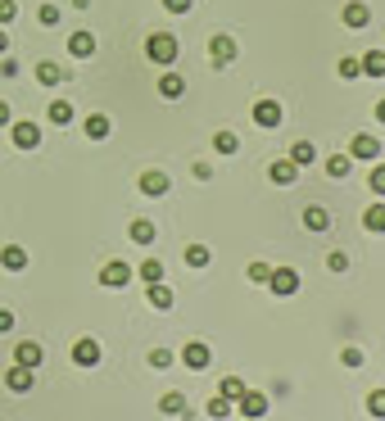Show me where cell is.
<instances>
[{
  "label": "cell",
  "instance_id": "24",
  "mask_svg": "<svg viewBox=\"0 0 385 421\" xmlns=\"http://www.w3.org/2000/svg\"><path fill=\"white\" fill-rule=\"evenodd\" d=\"M145 290H150V308H159V313H168V308L177 304V294H172L164 281H159V286H145Z\"/></svg>",
  "mask_w": 385,
  "mask_h": 421
},
{
  "label": "cell",
  "instance_id": "45",
  "mask_svg": "<svg viewBox=\"0 0 385 421\" xmlns=\"http://www.w3.org/2000/svg\"><path fill=\"white\" fill-rule=\"evenodd\" d=\"M5 331H14V313H9V308H0V336H5Z\"/></svg>",
  "mask_w": 385,
  "mask_h": 421
},
{
  "label": "cell",
  "instance_id": "9",
  "mask_svg": "<svg viewBox=\"0 0 385 421\" xmlns=\"http://www.w3.org/2000/svg\"><path fill=\"white\" fill-rule=\"evenodd\" d=\"M73 363H78V367H95V363H100V340L82 336L78 344H73Z\"/></svg>",
  "mask_w": 385,
  "mask_h": 421
},
{
  "label": "cell",
  "instance_id": "29",
  "mask_svg": "<svg viewBox=\"0 0 385 421\" xmlns=\"http://www.w3.org/2000/svg\"><path fill=\"white\" fill-rule=\"evenodd\" d=\"M313 159H317V150H313L308 141H295V145H290V164H295V168H308Z\"/></svg>",
  "mask_w": 385,
  "mask_h": 421
},
{
  "label": "cell",
  "instance_id": "43",
  "mask_svg": "<svg viewBox=\"0 0 385 421\" xmlns=\"http://www.w3.org/2000/svg\"><path fill=\"white\" fill-rule=\"evenodd\" d=\"M340 363H344V367H363V349H354V344H349V349L340 353Z\"/></svg>",
  "mask_w": 385,
  "mask_h": 421
},
{
  "label": "cell",
  "instance_id": "32",
  "mask_svg": "<svg viewBox=\"0 0 385 421\" xmlns=\"http://www.w3.org/2000/svg\"><path fill=\"white\" fill-rule=\"evenodd\" d=\"M218 394H222V399H241V394H245V380L241 376H227V380H222V385H218Z\"/></svg>",
  "mask_w": 385,
  "mask_h": 421
},
{
  "label": "cell",
  "instance_id": "10",
  "mask_svg": "<svg viewBox=\"0 0 385 421\" xmlns=\"http://www.w3.org/2000/svg\"><path fill=\"white\" fill-rule=\"evenodd\" d=\"M5 385L14 390V394H28V390L36 385V371H32V367H19V363H14V367L5 371Z\"/></svg>",
  "mask_w": 385,
  "mask_h": 421
},
{
  "label": "cell",
  "instance_id": "46",
  "mask_svg": "<svg viewBox=\"0 0 385 421\" xmlns=\"http://www.w3.org/2000/svg\"><path fill=\"white\" fill-rule=\"evenodd\" d=\"M5 50H9V32L0 28V55H5Z\"/></svg>",
  "mask_w": 385,
  "mask_h": 421
},
{
  "label": "cell",
  "instance_id": "19",
  "mask_svg": "<svg viewBox=\"0 0 385 421\" xmlns=\"http://www.w3.org/2000/svg\"><path fill=\"white\" fill-rule=\"evenodd\" d=\"M136 186H141V195H168V177H164V172H141V181H136Z\"/></svg>",
  "mask_w": 385,
  "mask_h": 421
},
{
  "label": "cell",
  "instance_id": "14",
  "mask_svg": "<svg viewBox=\"0 0 385 421\" xmlns=\"http://www.w3.org/2000/svg\"><path fill=\"white\" fill-rule=\"evenodd\" d=\"M36 82H41V86H59V82H68V68H59L55 59H41V64H36Z\"/></svg>",
  "mask_w": 385,
  "mask_h": 421
},
{
  "label": "cell",
  "instance_id": "27",
  "mask_svg": "<svg viewBox=\"0 0 385 421\" xmlns=\"http://www.w3.org/2000/svg\"><path fill=\"white\" fill-rule=\"evenodd\" d=\"M358 64H363L367 78H385V50H367L363 59H358Z\"/></svg>",
  "mask_w": 385,
  "mask_h": 421
},
{
  "label": "cell",
  "instance_id": "48",
  "mask_svg": "<svg viewBox=\"0 0 385 421\" xmlns=\"http://www.w3.org/2000/svg\"><path fill=\"white\" fill-rule=\"evenodd\" d=\"M376 122H385V100H376Z\"/></svg>",
  "mask_w": 385,
  "mask_h": 421
},
{
  "label": "cell",
  "instance_id": "39",
  "mask_svg": "<svg viewBox=\"0 0 385 421\" xmlns=\"http://www.w3.org/2000/svg\"><path fill=\"white\" fill-rule=\"evenodd\" d=\"M327 267H331V272H349V254H340V250L327 254Z\"/></svg>",
  "mask_w": 385,
  "mask_h": 421
},
{
  "label": "cell",
  "instance_id": "4",
  "mask_svg": "<svg viewBox=\"0 0 385 421\" xmlns=\"http://www.w3.org/2000/svg\"><path fill=\"white\" fill-rule=\"evenodd\" d=\"M268 286H272V294H281V299H290V294L300 290V272H295V267H272Z\"/></svg>",
  "mask_w": 385,
  "mask_h": 421
},
{
  "label": "cell",
  "instance_id": "33",
  "mask_svg": "<svg viewBox=\"0 0 385 421\" xmlns=\"http://www.w3.org/2000/svg\"><path fill=\"white\" fill-rule=\"evenodd\" d=\"M213 150H218V154H236V150H241L236 132H218V136H213Z\"/></svg>",
  "mask_w": 385,
  "mask_h": 421
},
{
  "label": "cell",
  "instance_id": "42",
  "mask_svg": "<svg viewBox=\"0 0 385 421\" xmlns=\"http://www.w3.org/2000/svg\"><path fill=\"white\" fill-rule=\"evenodd\" d=\"M36 18H41L46 28H55V23H59V9H55V5H41V9H36Z\"/></svg>",
  "mask_w": 385,
  "mask_h": 421
},
{
  "label": "cell",
  "instance_id": "3",
  "mask_svg": "<svg viewBox=\"0 0 385 421\" xmlns=\"http://www.w3.org/2000/svg\"><path fill=\"white\" fill-rule=\"evenodd\" d=\"M209 59H213V68H227L231 59H236V41L227 32H213L209 36Z\"/></svg>",
  "mask_w": 385,
  "mask_h": 421
},
{
  "label": "cell",
  "instance_id": "13",
  "mask_svg": "<svg viewBox=\"0 0 385 421\" xmlns=\"http://www.w3.org/2000/svg\"><path fill=\"white\" fill-rule=\"evenodd\" d=\"M340 18H344V28H354V32H358V28H367V23H371V9L363 5V0H349Z\"/></svg>",
  "mask_w": 385,
  "mask_h": 421
},
{
  "label": "cell",
  "instance_id": "8",
  "mask_svg": "<svg viewBox=\"0 0 385 421\" xmlns=\"http://www.w3.org/2000/svg\"><path fill=\"white\" fill-rule=\"evenodd\" d=\"M236 403H241L245 421H263V412H268V394H258V390H245Z\"/></svg>",
  "mask_w": 385,
  "mask_h": 421
},
{
  "label": "cell",
  "instance_id": "28",
  "mask_svg": "<svg viewBox=\"0 0 385 421\" xmlns=\"http://www.w3.org/2000/svg\"><path fill=\"white\" fill-rule=\"evenodd\" d=\"M109 132H114V122H109L105 114H91V118H86V136H91V141H105Z\"/></svg>",
  "mask_w": 385,
  "mask_h": 421
},
{
  "label": "cell",
  "instance_id": "36",
  "mask_svg": "<svg viewBox=\"0 0 385 421\" xmlns=\"http://www.w3.org/2000/svg\"><path fill=\"white\" fill-rule=\"evenodd\" d=\"M335 73H340L344 82H354V78H363V64H358V59H340V64H335Z\"/></svg>",
  "mask_w": 385,
  "mask_h": 421
},
{
  "label": "cell",
  "instance_id": "26",
  "mask_svg": "<svg viewBox=\"0 0 385 421\" xmlns=\"http://www.w3.org/2000/svg\"><path fill=\"white\" fill-rule=\"evenodd\" d=\"M136 277H141L145 286H159V281H164V263H159V258H145V263L136 267Z\"/></svg>",
  "mask_w": 385,
  "mask_h": 421
},
{
  "label": "cell",
  "instance_id": "40",
  "mask_svg": "<svg viewBox=\"0 0 385 421\" xmlns=\"http://www.w3.org/2000/svg\"><path fill=\"white\" fill-rule=\"evenodd\" d=\"M371 191H376V195H385V164H376V168H371Z\"/></svg>",
  "mask_w": 385,
  "mask_h": 421
},
{
  "label": "cell",
  "instance_id": "34",
  "mask_svg": "<svg viewBox=\"0 0 385 421\" xmlns=\"http://www.w3.org/2000/svg\"><path fill=\"white\" fill-rule=\"evenodd\" d=\"M209 417L213 421H222V417H231V399H222V394H213V399H209V407H204Z\"/></svg>",
  "mask_w": 385,
  "mask_h": 421
},
{
  "label": "cell",
  "instance_id": "30",
  "mask_svg": "<svg viewBox=\"0 0 385 421\" xmlns=\"http://www.w3.org/2000/svg\"><path fill=\"white\" fill-rule=\"evenodd\" d=\"M349 164H354L349 154H331L327 159V177H349Z\"/></svg>",
  "mask_w": 385,
  "mask_h": 421
},
{
  "label": "cell",
  "instance_id": "5",
  "mask_svg": "<svg viewBox=\"0 0 385 421\" xmlns=\"http://www.w3.org/2000/svg\"><path fill=\"white\" fill-rule=\"evenodd\" d=\"M349 159H363V164H371V159H381V141L371 132H358L349 141Z\"/></svg>",
  "mask_w": 385,
  "mask_h": 421
},
{
  "label": "cell",
  "instance_id": "23",
  "mask_svg": "<svg viewBox=\"0 0 385 421\" xmlns=\"http://www.w3.org/2000/svg\"><path fill=\"white\" fill-rule=\"evenodd\" d=\"M0 263H5V272H23V267H28V250L5 245V250H0Z\"/></svg>",
  "mask_w": 385,
  "mask_h": 421
},
{
  "label": "cell",
  "instance_id": "44",
  "mask_svg": "<svg viewBox=\"0 0 385 421\" xmlns=\"http://www.w3.org/2000/svg\"><path fill=\"white\" fill-rule=\"evenodd\" d=\"M191 5H195V0H164L168 14H191Z\"/></svg>",
  "mask_w": 385,
  "mask_h": 421
},
{
  "label": "cell",
  "instance_id": "25",
  "mask_svg": "<svg viewBox=\"0 0 385 421\" xmlns=\"http://www.w3.org/2000/svg\"><path fill=\"white\" fill-rule=\"evenodd\" d=\"M363 227L376 231V236H385V204H367L363 208Z\"/></svg>",
  "mask_w": 385,
  "mask_h": 421
},
{
  "label": "cell",
  "instance_id": "2",
  "mask_svg": "<svg viewBox=\"0 0 385 421\" xmlns=\"http://www.w3.org/2000/svg\"><path fill=\"white\" fill-rule=\"evenodd\" d=\"M250 118H254V127H263V132H277V127H281V118H285V109H281L277 100H258Z\"/></svg>",
  "mask_w": 385,
  "mask_h": 421
},
{
  "label": "cell",
  "instance_id": "22",
  "mask_svg": "<svg viewBox=\"0 0 385 421\" xmlns=\"http://www.w3.org/2000/svg\"><path fill=\"white\" fill-rule=\"evenodd\" d=\"M304 227H308V231H327V227H331V213H327L322 204H308V208H304Z\"/></svg>",
  "mask_w": 385,
  "mask_h": 421
},
{
  "label": "cell",
  "instance_id": "6",
  "mask_svg": "<svg viewBox=\"0 0 385 421\" xmlns=\"http://www.w3.org/2000/svg\"><path fill=\"white\" fill-rule=\"evenodd\" d=\"M132 281V267L122 263V258H114V263H105L100 267V286H109V290H122Z\"/></svg>",
  "mask_w": 385,
  "mask_h": 421
},
{
  "label": "cell",
  "instance_id": "37",
  "mask_svg": "<svg viewBox=\"0 0 385 421\" xmlns=\"http://www.w3.org/2000/svg\"><path fill=\"white\" fill-rule=\"evenodd\" d=\"M245 277H250V281H254V286H268V277H272V267H268V263H250V267H245Z\"/></svg>",
  "mask_w": 385,
  "mask_h": 421
},
{
  "label": "cell",
  "instance_id": "11",
  "mask_svg": "<svg viewBox=\"0 0 385 421\" xmlns=\"http://www.w3.org/2000/svg\"><path fill=\"white\" fill-rule=\"evenodd\" d=\"M14 363H19V367H32V371H36V367L46 363V349H41L36 340H23L19 349H14Z\"/></svg>",
  "mask_w": 385,
  "mask_h": 421
},
{
  "label": "cell",
  "instance_id": "12",
  "mask_svg": "<svg viewBox=\"0 0 385 421\" xmlns=\"http://www.w3.org/2000/svg\"><path fill=\"white\" fill-rule=\"evenodd\" d=\"M14 145L19 150H36V145H41V127H36V122H14Z\"/></svg>",
  "mask_w": 385,
  "mask_h": 421
},
{
  "label": "cell",
  "instance_id": "41",
  "mask_svg": "<svg viewBox=\"0 0 385 421\" xmlns=\"http://www.w3.org/2000/svg\"><path fill=\"white\" fill-rule=\"evenodd\" d=\"M150 367H159V371L172 367V353H168V349H150Z\"/></svg>",
  "mask_w": 385,
  "mask_h": 421
},
{
  "label": "cell",
  "instance_id": "16",
  "mask_svg": "<svg viewBox=\"0 0 385 421\" xmlns=\"http://www.w3.org/2000/svg\"><path fill=\"white\" fill-rule=\"evenodd\" d=\"M159 412L164 417H191V403H186V394H164V399H159Z\"/></svg>",
  "mask_w": 385,
  "mask_h": 421
},
{
  "label": "cell",
  "instance_id": "17",
  "mask_svg": "<svg viewBox=\"0 0 385 421\" xmlns=\"http://www.w3.org/2000/svg\"><path fill=\"white\" fill-rule=\"evenodd\" d=\"M127 236H132L136 245H154V236H159V227H154V222H150V218H136V222H132V227H127Z\"/></svg>",
  "mask_w": 385,
  "mask_h": 421
},
{
  "label": "cell",
  "instance_id": "18",
  "mask_svg": "<svg viewBox=\"0 0 385 421\" xmlns=\"http://www.w3.org/2000/svg\"><path fill=\"white\" fill-rule=\"evenodd\" d=\"M159 95H164V100L186 95V78H181V73H164V78H159Z\"/></svg>",
  "mask_w": 385,
  "mask_h": 421
},
{
  "label": "cell",
  "instance_id": "20",
  "mask_svg": "<svg viewBox=\"0 0 385 421\" xmlns=\"http://www.w3.org/2000/svg\"><path fill=\"white\" fill-rule=\"evenodd\" d=\"M46 118H51L55 127H68V122L78 118V109H73L68 100H51V109H46Z\"/></svg>",
  "mask_w": 385,
  "mask_h": 421
},
{
  "label": "cell",
  "instance_id": "38",
  "mask_svg": "<svg viewBox=\"0 0 385 421\" xmlns=\"http://www.w3.org/2000/svg\"><path fill=\"white\" fill-rule=\"evenodd\" d=\"M14 18H19V5L14 0H0V28H9Z\"/></svg>",
  "mask_w": 385,
  "mask_h": 421
},
{
  "label": "cell",
  "instance_id": "1",
  "mask_svg": "<svg viewBox=\"0 0 385 421\" xmlns=\"http://www.w3.org/2000/svg\"><path fill=\"white\" fill-rule=\"evenodd\" d=\"M177 50H181V46H177V36H172V32H150V36H145V55H150V64H159V68L177 64Z\"/></svg>",
  "mask_w": 385,
  "mask_h": 421
},
{
  "label": "cell",
  "instance_id": "35",
  "mask_svg": "<svg viewBox=\"0 0 385 421\" xmlns=\"http://www.w3.org/2000/svg\"><path fill=\"white\" fill-rule=\"evenodd\" d=\"M367 412L376 417V421H385V390H371L367 394Z\"/></svg>",
  "mask_w": 385,
  "mask_h": 421
},
{
  "label": "cell",
  "instance_id": "15",
  "mask_svg": "<svg viewBox=\"0 0 385 421\" xmlns=\"http://www.w3.org/2000/svg\"><path fill=\"white\" fill-rule=\"evenodd\" d=\"M68 55H73V59H91V55H95V36H91V32H73V36H68Z\"/></svg>",
  "mask_w": 385,
  "mask_h": 421
},
{
  "label": "cell",
  "instance_id": "7",
  "mask_svg": "<svg viewBox=\"0 0 385 421\" xmlns=\"http://www.w3.org/2000/svg\"><path fill=\"white\" fill-rule=\"evenodd\" d=\"M181 363L191 367V371H204L209 363H213V353H209V344H204V340H191V344L181 349Z\"/></svg>",
  "mask_w": 385,
  "mask_h": 421
},
{
  "label": "cell",
  "instance_id": "21",
  "mask_svg": "<svg viewBox=\"0 0 385 421\" xmlns=\"http://www.w3.org/2000/svg\"><path fill=\"white\" fill-rule=\"evenodd\" d=\"M268 177H272V181H277V186H290L295 177H300V168H295V164H290V159H277V164H272V168H268Z\"/></svg>",
  "mask_w": 385,
  "mask_h": 421
},
{
  "label": "cell",
  "instance_id": "31",
  "mask_svg": "<svg viewBox=\"0 0 385 421\" xmlns=\"http://www.w3.org/2000/svg\"><path fill=\"white\" fill-rule=\"evenodd\" d=\"M209 258H213V254H209V245H186V263H191V267H209Z\"/></svg>",
  "mask_w": 385,
  "mask_h": 421
},
{
  "label": "cell",
  "instance_id": "47",
  "mask_svg": "<svg viewBox=\"0 0 385 421\" xmlns=\"http://www.w3.org/2000/svg\"><path fill=\"white\" fill-rule=\"evenodd\" d=\"M5 122H9V105L0 100V127H5Z\"/></svg>",
  "mask_w": 385,
  "mask_h": 421
}]
</instances>
